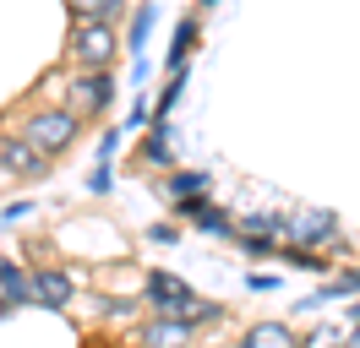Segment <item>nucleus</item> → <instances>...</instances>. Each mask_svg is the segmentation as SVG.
<instances>
[{
	"label": "nucleus",
	"instance_id": "nucleus-2",
	"mask_svg": "<svg viewBox=\"0 0 360 348\" xmlns=\"http://www.w3.org/2000/svg\"><path fill=\"white\" fill-rule=\"evenodd\" d=\"M17 136H27L44 158H60V152L77 147V136H82V114H71V109H33Z\"/></svg>",
	"mask_w": 360,
	"mask_h": 348
},
{
	"label": "nucleus",
	"instance_id": "nucleus-8",
	"mask_svg": "<svg viewBox=\"0 0 360 348\" xmlns=\"http://www.w3.org/2000/svg\"><path fill=\"white\" fill-rule=\"evenodd\" d=\"M33 288H39V304H49V310H66L71 304V272H60V267H39Z\"/></svg>",
	"mask_w": 360,
	"mask_h": 348
},
{
	"label": "nucleus",
	"instance_id": "nucleus-1",
	"mask_svg": "<svg viewBox=\"0 0 360 348\" xmlns=\"http://www.w3.org/2000/svg\"><path fill=\"white\" fill-rule=\"evenodd\" d=\"M142 300L153 304L158 316H180V321H191V326H207V321H219V316H224V304L197 300V294H191L175 272H158V267L142 278Z\"/></svg>",
	"mask_w": 360,
	"mask_h": 348
},
{
	"label": "nucleus",
	"instance_id": "nucleus-7",
	"mask_svg": "<svg viewBox=\"0 0 360 348\" xmlns=\"http://www.w3.org/2000/svg\"><path fill=\"white\" fill-rule=\"evenodd\" d=\"M290 239L295 245H306V250H316V245H333L338 239V218L333 213H300V218H290Z\"/></svg>",
	"mask_w": 360,
	"mask_h": 348
},
{
	"label": "nucleus",
	"instance_id": "nucleus-9",
	"mask_svg": "<svg viewBox=\"0 0 360 348\" xmlns=\"http://www.w3.org/2000/svg\"><path fill=\"white\" fill-rule=\"evenodd\" d=\"M0 294H6V304H39L33 272H22L17 261H0Z\"/></svg>",
	"mask_w": 360,
	"mask_h": 348
},
{
	"label": "nucleus",
	"instance_id": "nucleus-5",
	"mask_svg": "<svg viewBox=\"0 0 360 348\" xmlns=\"http://www.w3.org/2000/svg\"><path fill=\"white\" fill-rule=\"evenodd\" d=\"M0 169L17 174V180H44L49 174V158L27 136H0Z\"/></svg>",
	"mask_w": 360,
	"mask_h": 348
},
{
	"label": "nucleus",
	"instance_id": "nucleus-18",
	"mask_svg": "<svg viewBox=\"0 0 360 348\" xmlns=\"http://www.w3.org/2000/svg\"><path fill=\"white\" fill-rule=\"evenodd\" d=\"M180 87H186V71H180V76H169V82H164V93H158V120H164V114H169V109H175V98H180Z\"/></svg>",
	"mask_w": 360,
	"mask_h": 348
},
{
	"label": "nucleus",
	"instance_id": "nucleus-14",
	"mask_svg": "<svg viewBox=\"0 0 360 348\" xmlns=\"http://www.w3.org/2000/svg\"><path fill=\"white\" fill-rule=\"evenodd\" d=\"M240 229H246V234H257V239H290V218L251 213V218H240Z\"/></svg>",
	"mask_w": 360,
	"mask_h": 348
},
{
	"label": "nucleus",
	"instance_id": "nucleus-6",
	"mask_svg": "<svg viewBox=\"0 0 360 348\" xmlns=\"http://www.w3.org/2000/svg\"><path fill=\"white\" fill-rule=\"evenodd\" d=\"M191 337H197V326L180 316H153L136 326V348H191Z\"/></svg>",
	"mask_w": 360,
	"mask_h": 348
},
{
	"label": "nucleus",
	"instance_id": "nucleus-16",
	"mask_svg": "<svg viewBox=\"0 0 360 348\" xmlns=\"http://www.w3.org/2000/svg\"><path fill=\"white\" fill-rule=\"evenodd\" d=\"M148 27H153V0H142V6H136V17H131V33H126V44H131V49H142Z\"/></svg>",
	"mask_w": 360,
	"mask_h": 348
},
{
	"label": "nucleus",
	"instance_id": "nucleus-17",
	"mask_svg": "<svg viewBox=\"0 0 360 348\" xmlns=\"http://www.w3.org/2000/svg\"><path fill=\"white\" fill-rule=\"evenodd\" d=\"M148 158L153 163H169V120H158L153 136H148Z\"/></svg>",
	"mask_w": 360,
	"mask_h": 348
},
{
	"label": "nucleus",
	"instance_id": "nucleus-3",
	"mask_svg": "<svg viewBox=\"0 0 360 348\" xmlns=\"http://www.w3.org/2000/svg\"><path fill=\"white\" fill-rule=\"evenodd\" d=\"M66 49H71V60H77V71H110L120 44H115L110 22H71Z\"/></svg>",
	"mask_w": 360,
	"mask_h": 348
},
{
	"label": "nucleus",
	"instance_id": "nucleus-15",
	"mask_svg": "<svg viewBox=\"0 0 360 348\" xmlns=\"http://www.w3.org/2000/svg\"><path fill=\"white\" fill-rule=\"evenodd\" d=\"M164 191L175 196V201H186V196H202V191H207V174H202V169H175Z\"/></svg>",
	"mask_w": 360,
	"mask_h": 348
},
{
	"label": "nucleus",
	"instance_id": "nucleus-11",
	"mask_svg": "<svg viewBox=\"0 0 360 348\" xmlns=\"http://www.w3.org/2000/svg\"><path fill=\"white\" fill-rule=\"evenodd\" d=\"M71 22H115L126 11V0H66Z\"/></svg>",
	"mask_w": 360,
	"mask_h": 348
},
{
	"label": "nucleus",
	"instance_id": "nucleus-20",
	"mask_svg": "<svg viewBox=\"0 0 360 348\" xmlns=\"http://www.w3.org/2000/svg\"><path fill=\"white\" fill-rule=\"evenodd\" d=\"M148 239H153V245H175V229H169V223H158V229H148Z\"/></svg>",
	"mask_w": 360,
	"mask_h": 348
},
{
	"label": "nucleus",
	"instance_id": "nucleus-10",
	"mask_svg": "<svg viewBox=\"0 0 360 348\" xmlns=\"http://www.w3.org/2000/svg\"><path fill=\"white\" fill-rule=\"evenodd\" d=\"M240 348H300V337L284 321H257V326H246Z\"/></svg>",
	"mask_w": 360,
	"mask_h": 348
},
{
	"label": "nucleus",
	"instance_id": "nucleus-19",
	"mask_svg": "<svg viewBox=\"0 0 360 348\" xmlns=\"http://www.w3.org/2000/svg\"><path fill=\"white\" fill-rule=\"evenodd\" d=\"M328 294H360V267H349V272H344L338 283H328V288H322L316 300H328Z\"/></svg>",
	"mask_w": 360,
	"mask_h": 348
},
{
	"label": "nucleus",
	"instance_id": "nucleus-13",
	"mask_svg": "<svg viewBox=\"0 0 360 348\" xmlns=\"http://www.w3.org/2000/svg\"><path fill=\"white\" fill-rule=\"evenodd\" d=\"M300 348H349V326L344 321H316L306 337H300Z\"/></svg>",
	"mask_w": 360,
	"mask_h": 348
},
{
	"label": "nucleus",
	"instance_id": "nucleus-12",
	"mask_svg": "<svg viewBox=\"0 0 360 348\" xmlns=\"http://www.w3.org/2000/svg\"><path fill=\"white\" fill-rule=\"evenodd\" d=\"M191 44H197V22L186 17V22L175 27V39H169V55H164L169 76H180V71H186V55H191Z\"/></svg>",
	"mask_w": 360,
	"mask_h": 348
},
{
	"label": "nucleus",
	"instance_id": "nucleus-21",
	"mask_svg": "<svg viewBox=\"0 0 360 348\" xmlns=\"http://www.w3.org/2000/svg\"><path fill=\"white\" fill-rule=\"evenodd\" d=\"M349 348H360V326H349Z\"/></svg>",
	"mask_w": 360,
	"mask_h": 348
},
{
	"label": "nucleus",
	"instance_id": "nucleus-4",
	"mask_svg": "<svg viewBox=\"0 0 360 348\" xmlns=\"http://www.w3.org/2000/svg\"><path fill=\"white\" fill-rule=\"evenodd\" d=\"M115 104V82L110 71H77L66 82V109L71 114H82V120H98L104 109Z\"/></svg>",
	"mask_w": 360,
	"mask_h": 348
}]
</instances>
